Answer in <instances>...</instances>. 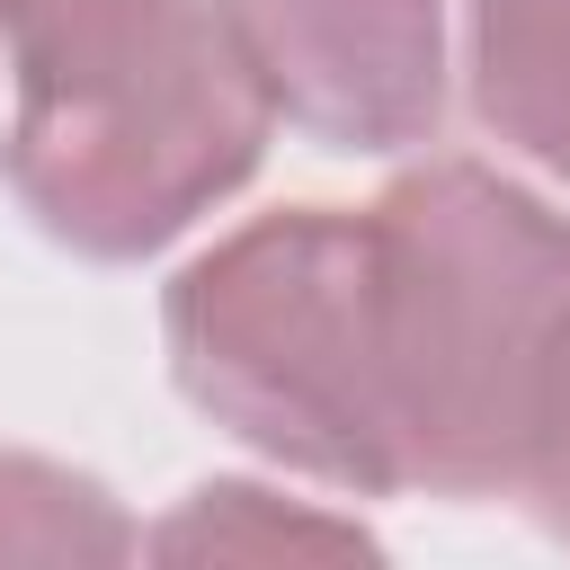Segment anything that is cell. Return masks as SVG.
<instances>
[{
  "label": "cell",
  "instance_id": "cell-8",
  "mask_svg": "<svg viewBox=\"0 0 570 570\" xmlns=\"http://www.w3.org/2000/svg\"><path fill=\"white\" fill-rule=\"evenodd\" d=\"M543 517L552 543H570V347H561V374H552V401H543V428H534V454H525V481H517Z\"/></svg>",
  "mask_w": 570,
  "mask_h": 570
},
{
  "label": "cell",
  "instance_id": "cell-7",
  "mask_svg": "<svg viewBox=\"0 0 570 570\" xmlns=\"http://www.w3.org/2000/svg\"><path fill=\"white\" fill-rule=\"evenodd\" d=\"M142 525L71 463L0 454V561H125Z\"/></svg>",
  "mask_w": 570,
  "mask_h": 570
},
{
  "label": "cell",
  "instance_id": "cell-3",
  "mask_svg": "<svg viewBox=\"0 0 570 570\" xmlns=\"http://www.w3.org/2000/svg\"><path fill=\"white\" fill-rule=\"evenodd\" d=\"M267 89L205 0H142L36 62L0 134L9 196L80 258H151L267 151Z\"/></svg>",
  "mask_w": 570,
  "mask_h": 570
},
{
  "label": "cell",
  "instance_id": "cell-5",
  "mask_svg": "<svg viewBox=\"0 0 570 570\" xmlns=\"http://www.w3.org/2000/svg\"><path fill=\"white\" fill-rule=\"evenodd\" d=\"M472 116L570 187V0H472L463 9Z\"/></svg>",
  "mask_w": 570,
  "mask_h": 570
},
{
  "label": "cell",
  "instance_id": "cell-9",
  "mask_svg": "<svg viewBox=\"0 0 570 570\" xmlns=\"http://www.w3.org/2000/svg\"><path fill=\"white\" fill-rule=\"evenodd\" d=\"M125 9H142V0H0V45H9V62H36V53H53V45H71Z\"/></svg>",
  "mask_w": 570,
  "mask_h": 570
},
{
  "label": "cell",
  "instance_id": "cell-4",
  "mask_svg": "<svg viewBox=\"0 0 570 570\" xmlns=\"http://www.w3.org/2000/svg\"><path fill=\"white\" fill-rule=\"evenodd\" d=\"M285 125L330 151H410L445 107L436 0H205Z\"/></svg>",
  "mask_w": 570,
  "mask_h": 570
},
{
  "label": "cell",
  "instance_id": "cell-2",
  "mask_svg": "<svg viewBox=\"0 0 570 570\" xmlns=\"http://www.w3.org/2000/svg\"><path fill=\"white\" fill-rule=\"evenodd\" d=\"M160 338L178 392L249 454L365 499L401 490L374 205H285L223 232L169 276Z\"/></svg>",
  "mask_w": 570,
  "mask_h": 570
},
{
  "label": "cell",
  "instance_id": "cell-6",
  "mask_svg": "<svg viewBox=\"0 0 570 570\" xmlns=\"http://www.w3.org/2000/svg\"><path fill=\"white\" fill-rule=\"evenodd\" d=\"M142 552L160 561H365L374 534L356 517H330L258 481H205L142 534Z\"/></svg>",
  "mask_w": 570,
  "mask_h": 570
},
{
  "label": "cell",
  "instance_id": "cell-1",
  "mask_svg": "<svg viewBox=\"0 0 570 570\" xmlns=\"http://www.w3.org/2000/svg\"><path fill=\"white\" fill-rule=\"evenodd\" d=\"M374 249L401 490H517L570 347V214L436 151L374 196Z\"/></svg>",
  "mask_w": 570,
  "mask_h": 570
}]
</instances>
